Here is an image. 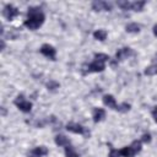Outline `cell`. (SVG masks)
Listing matches in <instances>:
<instances>
[{
	"instance_id": "cell-1",
	"label": "cell",
	"mask_w": 157,
	"mask_h": 157,
	"mask_svg": "<svg viewBox=\"0 0 157 157\" xmlns=\"http://www.w3.org/2000/svg\"><path fill=\"white\" fill-rule=\"evenodd\" d=\"M44 22V15L42 11H39L38 7H31L28 9V17L25 21V26L32 31L40 27Z\"/></svg>"
},
{
	"instance_id": "cell-2",
	"label": "cell",
	"mask_w": 157,
	"mask_h": 157,
	"mask_svg": "<svg viewBox=\"0 0 157 157\" xmlns=\"http://www.w3.org/2000/svg\"><path fill=\"white\" fill-rule=\"evenodd\" d=\"M15 104L17 105V108H18L20 110H22V112H25V113H28V112H31V109H32V103L28 102V101H26V99L23 98V96H18V97L15 99Z\"/></svg>"
},
{
	"instance_id": "cell-3",
	"label": "cell",
	"mask_w": 157,
	"mask_h": 157,
	"mask_svg": "<svg viewBox=\"0 0 157 157\" xmlns=\"http://www.w3.org/2000/svg\"><path fill=\"white\" fill-rule=\"evenodd\" d=\"M104 67H105V65H104L103 61L94 59V61H92L91 64H88L87 70H86L83 74H87V72H101V71L104 70Z\"/></svg>"
},
{
	"instance_id": "cell-4",
	"label": "cell",
	"mask_w": 157,
	"mask_h": 157,
	"mask_svg": "<svg viewBox=\"0 0 157 157\" xmlns=\"http://www.w3.org/2000/svg\"><path fill=\"white\" fill-rule=\"evenodd\" d=\"M92 9L94 11H110L112 10V4L110 2H107V1H93L92 2Z\"/></svg>"
},
{
	"instance_id": "cell-5",
	"label": "cell",
	"mask_w": 157,
	"mask_h": 157,
	"mask_svg": "<svg viewBox=\"0 0 157 157\" xmlns=\"http://www.w3.org/2000/svg\"><path fill=\"white\" fill-rule=\"evenodd\" d=\"M40 53L44 56H47V58H49L52 60H55V53H56V50L54 49V47H52L49 44H43L42 48H40Z\"/></svg>"
},
{
	"instance_id": "cell-6",
	"label": "cell",
	"mask_w": 157,
	"mask_h": 157,
	"mask_svg": "<svg viewBox=\"0 0 157 157\" xmlns=\"http://www.w3.org/2000/svg\"><path fill=\"white\" fill-rule=\"evenodd\" d=\"M2 15H4L7 20H10V21H11L13 17H16V16L18 15V10H17L15 6H12V5H6V6L4 7Z\"/></svg>"
},
{
	"instance_id": "cell-7",
	"label": "cell",
	"mask_w": 157,
	"mask_h": 157,
	"mask_svg": "<svg viewBox=\"0 0 157 157\" xmlns=\"http://www.w3.org/2000/svg\"><path fill=\"white\" fill-rule=\"evenodd\" d=\"M66 130L70 132H74V134H85L86 132L85 128L77 123H69L66 125Z\"/></svg>"
},
{
	"instance_id": "cell-8",
	"label": "cell",
	"mask_w": 157,
	"mask_h": 157,
	"mask_svg": "<svg viewBox=\"0 0 157 157\" xmlns=\"http://www.w3.org/2000/svg\"><path fill=\"white\" fill-rule=\"evenodd\" d=\"M130 55H132V50L130 48H121L117 52L115 58H117V60H124Z\"/></svg>"
},
{
	"instance_id": "cell-9",
	"label": "cell",
	"mask_w": 157,
	"mask_h": 157,
	"mask_svg": "<svg viewBox=\"0 0 157 157\" xmlns=\"http://www.w3.org/2000/svg\"><path fill=\"white\" fill-rule=\"evenodd\" d=\"M103 103L107 105V107H109V108H112V109H118V104H117V102H115V98L112 96V94H105L104 97H103Z\"/></svg>"
},
{
	"instance_id": "cell-10",
	"label": "cell",
	"mask_w": 157,
	"mask_h": 157,
	"mask_svg": "<svg viewBox=\"0 0 157 157\" xmlns=\"http://www.w3.org/2000/svg\"><path fill=\"white\" fill-rule=\"evenodd\" d=\"M47 153H48L47 147H44V146H38V147H36L34 150H32L31 157H42V156H45Z\"/></svg>"
},
{
	"instance_id": "cell-11",
	"label": "cell",
	"mask_w": 157,
	"mask_h": 157,
	"mask_svg": "<svg viewBox=\"0 0 157 157\" xmlns=\"http://www.w3.org/2000/svg\"><path fill=\"white\" fill-rule=\"evenodd\" d=\"M104 117H105L104 109H102V108H96V109L93 110V121H94V123H98V121L103 120Z\"/></svg>"
},
{
	"instance_id": "cell-12",
	"label": "cell",
	"mask_w": 157,
	"mask_h": 157,
	"mask_svg": "<svg viewBox=\"0 0 157 157\" xmlns=\"http://www.w3.org/2000/svg\"><path fill=\"white\" fill-rule=\"evenodd\" d=\"M120 155H121L123 157H134V156L136 155V152H135V150L132 148V146L130 145V146L123 147V148L120 150Z\"/></svg>"
},
{
	"instance_id": "cell-13",
	"label": "cell",
	"mask_w": 157,
	"mask_h": 157,
	"mask_svg": "<svg viewBox=\"0 0 157 157\" xmlns=\"http://www.w3.org/2000/svg\"><path fill=\"white\" fill-rule=\"evenodd\" d=\"M55 144L58 146H67V145H70V140L64 135H56L55 136Z\"/></svg>"
},
{
	"instance_id": "cell-14",
	"label": "cell",
	"mask_w": 157,
	"mask_h": 157,
	"mask_svg": "<svg viewBox=\"0 0 157 157\" xmlns=\"http://www.w3.org/2000/svg\"><path fill=\"white\" fill-rule=\"evenodd\" d=\"M93 37L96 39H98V40H104L107 38V32L104 29H98V31H96L93 33Z\"/></svg>"
},
{
	"instance_id": "cell-15",
	"label": "cell",
	"mask_w": 157,
	"mask_h": 157,
	"mask_svg": "<svg viewBox=\"0 0 157 157\" xmlns=\"http://www.w3.org/2000/svg\"><path fill=\"white\" fill-rule=\"evenodd\" d=\"M126 32H130V33H137L140 31V26L137 23H129L126 25Z\"/></svg>"
},
{
	"instance_id": "cell-16",
	"label": "cell",
	"mask_w": 157,
	"mask_h": 157,
	"mask_svg": "<svg viewBox=\"0 0 157 157\" xmlns=\"http://www.w3.org/2000/svg\"><path fill=\"white\" fill-rule=\"evenodd\" d=\"M65 155H66V157H78L77 152H76V151L74 150V147H71L70 145L65 146Z\"/></svg>"
},
{
	"instance_id": "cell-17",
	"label": "cell",
	"mask_w": 157,
	"mask_h": 157,
	"mask_svg": "<svg viewBox=\"0 0 157 157\" xmlns=\"http://www.w3.org/2000/svg\"><path fill=\"white\" fill-rule=\"evenodd\" d=\"M144 6H145V1H135V2H131V10H134V11H141Z\"/></svg>"
},
{
	"instance_id": "cell-18",
	"label": "cell",
	"mask_w": 157,
	"mask_h": 157,
	"mask_svg": "<svg viewBox=\"0 0 157 157\" xmlns=\"http://www.w3.org/2000/svg\"><path fill=\"white\" fill-rule=\"evenodd\" d=\"M119 7H121L123 10H131V2H129L128 0H120L117 2Z\"/></svg>"
},
{
	"instance_id": "cell-19",
	"label": "cell",
	"mask_w": 157,
	"mask_h": 157,
	"mask_svg": "<svg viewBox=\"0 0 157 157\" xmlns=\"http://www.w3.org/2000/svg\"><path fill=\"white\" fill-rule=\"evenodd\" d=\"M145 74H146V75H150V76H152V75H156V74H157V66L152 65V66H148V67H146V70H145Z\"/></svg>"
},
{
	"instance_id": "cell-20",
	"label": "cell",
	"mask_w": 157,
	"mask_h": 157,
	"mask_svg": "<svg viewBox=\"0 0 157 157\" xmlns=\"http://www.w3.org/2000/svg\"><path fill=\"white\" fill-rule=\"evenodd\" d=\"M94 59H96V60H101V61L105 63V61H108V60H109V56H108L107 54L98 53V54H96V55H94Z\"/></svg>"
},
{
	"instance_id": "cell-21",
	"label": "cell",
	"mask_w": 157,
	"mask_h": 157,
	"mask_svg": "<svg viewBox=\"0 0 157 157\" xmlns=\"http://www.w3.org/2000/svg\"><path fill=\"white\" fill-rule=\"evenodd\" d=\"M131 146H132V148L135 150V152L137 153V152H140L141 151V141H134L132 144H131Z\"/></svg>"
},
{
	"instance_id": "cell-22",
	"label": "cell",
	"mask_w": 157,
	"mask_h": 157,
	"mask_svg": "<svg viewBox=\"0 0 157 157\" xmlns=\"http://www.w3.org/2000/svg\"><path fill=\"white\" fill-rule=\"evenodd\" d=\"M129 109H130V105L128 103H123V104L118 105V109L117 110H119V112H128Z\"/></svg>"
},
{
	"instance_id": "cell-23",
	"label": "cell",
	"mask_w": 157,
	"mask_h": 157,
	"mask_svg": "<svg viewBox=\"0 0 157 157\" xmlns=\"http://www.w3.org/2000/svg\"><path fill=\"white\" fill-rule=\"evenodd\" d=\"M119 156H121L120 155V151H118V150H110V152H109V157H119Z\"/></svg>"
},
{
	"instance_id": "cell-24",
	"label": "cell",
	"mask_w": 157,
	"mask_h": 157,
	"mask_svg": "<svg viewBox=\"0 0 157 157\" xmlns=\"http://www.w3.org/2000/svg\"><path fill=\"white\" fill-rule=\"evenodd\" d=\"M141 141H144V142H150V141H151V135H150V134H144Z\"/></svg>"
},
{
	"instance_id": "cell-25",
	"label": "cell",
	"mask_w": 157,
	"mask_h": 157,
	"mask_svg": "<svg viewBox=\"0 0 157 157\" xmlns=\"http://www.w3.org/2000/svg\"><path fill=\"white\" fill-rule=\"evenodd\" d=\"M58 86H59V85H58L56 82H54V81H50V82L48 83V87H49L50 90H54V88H56Z\"/></svg>"
},
{
	"instance_id": "cell-26",
	"label": "cell",
	"mask_w": 157,
	"mask_h": 157,
	"mask_svg": "<svg viewBox=\"0 0 157 157\" xmlns=\"http://www.w3.org/2000/svg\"><path fill=\"white\" fill-rule=\"evenodd\" d=\"M152 115H153V118H155V120L157 123V107H155V109L152 110Z\"/></svg>"
},
{
	"instance_id": "cell-27",
	"label": "cell",
	"mask_w": 157,
	"mask_h": 157,
	"mask_svg": "<svg viewBox=\"0 0 157 157\" xmlns=\"http://www.w3.org/2000/svg\"><path fill=\"white\" fill-rule=\"evenodd\" d=\"M153 34L157 37V25H155V26H153Z\"/></svg>"
}]
</instances>
